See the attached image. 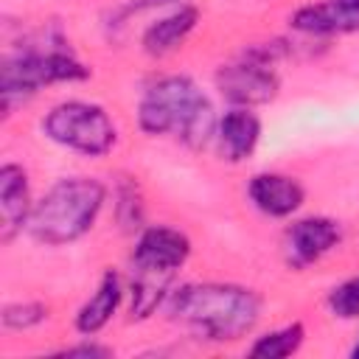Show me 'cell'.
Returning a JSON list of instances; mask_svg holds the SVG:
<instances>
[{
  "label": "cell",
  "mask_w": 359,
  "mask_h": 359,
  "mask_svg": "<svg viewBox=\"0 0 359 359\" xmlns=\"http://www.w3.org/2000/svg\"><path fill=\"white\" fill-rule=\"evenodd\" d=\"M261 118L250 107H233L216 121V149L224 163H244L261 143Z\"/></svg>",
  "instance_id": "cell-11"
},
{
  "label": "cell",
  "mask_w": 359,
  "mask_h": 359,
  "mask_svg": "<svg viewBox=\"0 0 359 359\" xmlns=\"http://www.w3.org/2000/svg\"><path fill=\"white\" fill-rule=\"evenodd\" d=\"M306 342V328L303 323H286L280 328H272L261 337L252 339V345L247 348L250 356H258V359H286L292 353L300 351V345Z\"/></svg>",
  "instance_id": "cell-15"
},
{
  "label": "cell",
  "mask_w": 359,
  "mask_h": 359,
  "mask_svg": "<svg viewBox=\"0 0 359 359\" xmlns=\"http://www.w3.org/2000/svg\"><path fill=\"white\" fill-rule=\"evenodd\" d=\"M325 306L334 317L339 320H359V275L337 283L328 297H325Z\"/></svg>",
  "instance_id": "cell-17"
},
{
  "label": "cell",
  "mask_w": 359,
  "mask_h": 359,
  "mask_svg": "<svg viewBox=\"0 0 359 359\" xmlns=\"http://www.w3.org/2000/svg\"><path fill=\"white\" fill-rule=\"evenodd\" d=\"M351 356L359 359V337H356V342H353V348H351Z\"/></svg>",
  "instance_id": "cell-21"
},
{
  "label": "cell",
  "mask_w": 359,
  "mask_h": 359,
  "mask_svg": "<svg viewBox=\"0 0 359 359\" xmlns=\"http://www.w3.org/2000/svg\"><path fill=\"white\" fill-rule=\"evenodd\" d=\"M199 25V8L191 6V3H180L177 8H171L165 17L149 22L140 34V48L160 59V56H168L171 50H177L191 34L194 28Z\"/></svg>",
  "instance_id": "cell-14"
},
{
  "label": "cell",
  "mask_w": 359,
  "mask_h": 359,
  "mask_svg": "<svg viewBox=\"0 0 359 359\" xmlns=\"http://www.w3.org/2000/svg\"><path fill=\"white\" fill-rule=\"evenodd\" d=\"M191 238L171 227V224H146L137 230L132 255H129V269L132 272H149V275H163L171 278L185 266L191 258Z\"/></svg>",
  "instance_id": "cell-7"
},
{
  "label": "cell",
  "mask_w": 359,
  "mask_h": 359,
  "mask_svg": "<svg viewBox=\"0 0 359 359\" xmlns=\"http://www.w3.org/2000/svg\"><path fill=\"white\" fill-rule=\"evenodd\" d=\"M292 31L303 36H342L359 31V0H320L294 8L289 17Z\"/></svg>",
  "instance_id": "cell-9"
},
{
  "label": "cell",
  "mask_w": 359,
  "mask_h": 359,
  "mask_svg": "<svg viewBox=\"0 0 359 359\" xmlns=\"http://www.w3.org/2000/svg\"><path fill=\"white\" fill-rule=\"evenodd\" d=\"M216 112L205 90L182 73L151 81L137 101V126L151 137L171 135L199 151L216 135Z\"/></svg>",
  "instance_id": "cell-3"
},
{
  "label": "cell",
  "mask_w": 359,
  "mask_h": 359,
  "mask_svg": "<svg viewBox=\"0 0 359 359\" xmlns=\"http://www.w3.org/2000/svg\"><path fill=\"white\" fill-rule=\"evenodd\" d=\"M342 241V227L331 216L294 219L283 233V255L292 269H306Z\"/></svg>",
  "instance_id": "cell-8"
},
{
  "label": "cell",
  "mask_w": 359,
  "mask_h": 359,
  "mask_svg": "<svg viewBox=\"0 0 359 359\" xmlns=\"http://www.w3.org/2000/svg\"><path fill=\"white\" fill-rule=\"evenodd\" d=\"M216 90L233 107H264L272 104L280 93V76L275 65L244 50L236 62H227L216 70Z\"/></svg>",
  "instance_id": "cell-6"
},
{
  "label": "cell",
  "mask_w": 359,
  "mask_h": 359,
  "mask_svg": "<svg viewBox=\"0 0 359 359\" xmlns=\"http://www.w3.org/2000/svg\"><path fill=\"white\" fill-rule=\"evenodd\" d=\"M107 202V185L95 177H62L31 208L28 233L39 244L62 247L84 238Z\"/></svg>",
  "instance_id": "cell-4"
},
{
  "label": "cell",
  "mask_w": 359,
  "mask_h": 359,
  "mask_svg": "<svg viewBox=\"0 0 359 359\" xmlns=\"http://www.w3.org/2000/svg\"><path fill=\"white\" fill-rule=\"evenodd\" d=\"M93 67L76 56L70 42L62 31H39L28 36L20 48L8 50L0 65V98H3V118L42 87L50 84H76L87 81Z\"/></svg>",
  "instance_id": "cell-2"
},
{
  "label": "cell",
  "mask_w": 359,
  "mask_h": 359,
  "mask_svg": "<svg viewBox=\"0 0 359 359\" xmlns=\"http://www.w3.org/2000/svg\"><path fill=\"white\" fill-rule=\"evenodd\" d=\"M180 3H185V0H129V3L121 8V14H123V17H129V14H137V11L163 8V6H180Z\"/></svg>",
  "instance_id": "cell-20"
},
{
  "label": "cell",
  "mask_w": 359,
  "mask_h": 359,
  "mask_svg": "<svg viewBox=\"0 0 359 359\" xmlns=\"http://www.w3.org/2000/svg\"><path fill=\"white\" fill-rule=\"evenodd\" d=\"M59 353H62V356H90V359H95V356H109L112 348L95 342L93 337H81L79 345H67V348H62Z\"/></svg>",
  "instance_id": "cell-19"
},
{
  "label": "cell",
  "mask_w": 359,
  "mask_h": 359,
  "mask_svg": "<svg viewBox=\"0 0 359 359\" xmlns=\"http://www.w3.org/2000/svg\"><path fill=\"white\" fill-rule=\"evenodd\" d=\"M123 294H126V289H123L121 275L115 269H104L101 278H98L95 292L79 306V311L73 317L76 331L81 337H95L98 331H104L112 323V317L118 314V309L123 303Z\"/></svg>",
  "instance_id": "cell-13"
},
{
  "label": "cell",
  "mask_w": 359,
  "mask_h": 359,
  "mask_svg": "<svg viewBox=\"0 0 359 359\" xmlns=\"http://www.w3.org/2000/svg\"><path fill=\"white\" fill-rule=\"evenodd\" d=\"M31 188H28V174L17 163H3L0 165V241L8 244L22 227H28L31 216Z\"/></svg>",
  "instance_id": "cell-12"
},
{
  "label": "cell",
  "mask_w": 359,
  "mask_h": 359,
  "mask_svg": "<svg viewBox=\"0 0 359 359\" xmlns=\"http://www.w3.org/2000/svg\"><path fill=\"white\" fill-rule=\"evenodd\" d=\"M115 213L123 230H140L143 227V199L135 182H123L115 191Z\"/></svg>",
  "instance_id": "cell-18"
},
{
  "label": "cell",
  "mask_w": 359,
  "mask_h": 359,
  "mask_svg": "<svg viewBox=\"0 0 359 359\" xmlns=\"http://www.w3.org/2000/svg\"><path fill=\"white\" fill-rule=\"evenodd\" d=\"M48 320V306L39 300H17V303H6L0 323L8 331H31L36 325H42Z\"/></svg>",
  "instance_id": "cell-16"
},
{
  "label": "cell",
  "mask_w": 359,
  "mask_h": 359,
  "mask_svg": "<svg viewBox=\"0 0 359 359\" xmlns=\"http://www.w3.org/2000/svg\"><path fill=\"white\" fill-rule=\"evenodd\" d=\"M261 309L264 300L255 289L222 280L182 283L171 289L163 303L168 323L185 328L202 342L216 345L244 339L258 325Z\"/></svg>",
  "instance_id": "cell-1"
},
{
  "label": "cell",
  "mask_w": 359,
  "mask_h": 359,
  "mask_svg": "<svg viewBox=\"0 0 359 359\" xmlns=\"http://www.w3.org/2000/svg\"><path fill=\"white\" fill-rule=\"evenodd\" d=\"M42 132L62 149H70L84 157H104L118 143V126L101 104L70 98L42 118Z\"/></svg>",
  "instance_id": "cell-5"
},
{
  "label": "cell",
  "mask_w": 359,
  "mask_h": 359,
  "mask_svg": "<svg viewBox=\"0 0 359 359\" xmlns=\"http://www.w3.org/2000/svg\"><path fill=\"white\" fill-rule=\"evenodd\" d=\"M247 196L252 208L269 219H289L306 202V188L297 177L278 171H258L247 182Z\"/></svg>",
  "instance_id": "cell-10"
}]
</instances>
